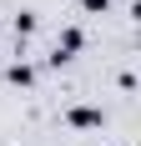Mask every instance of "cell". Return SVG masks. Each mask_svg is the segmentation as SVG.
<instances>
[{"label": "cell", "mask_w": 141, "mask_h": 146, "mask_svg": "<svg viewBox=\"0 0 141 146\" xmlns=\"http://www.w3.org/2000/svg\"><path fill=\"white\" fill-rule=\"evenodd\" d=\"M70 50H81V30H66L56 40V56H51V66H61V60H70Z\"/></svg>", "instance_id": "6da1fadb"}, {"label": "cell", "mask_w": 141, "mask_h": 146, "mask_svg": "<svg viewBox=\"0 0 141 146\" xmlns=\"http://www.w3.org/2000/svg\"><path fill=\"white\" fill-rule=\"evenodd\" d=\"M76 126H101V111H70Z\"/></svg>", "instance_id": "7a4b0ae2"}, {"label": "cell", "mask_w": 141, "mask_h": 146, "mask_svg": "<svg viewBox=\"0 0 141 146\" xmlns=\"http://www.w3.org/2000/svg\"><path fill=\"white\" fill-rule=\"evenodd\" d=\"M86 10H106V5H111V0H81Z\"/></svg>", "instance_id": "3957f363"}]
</instances>
